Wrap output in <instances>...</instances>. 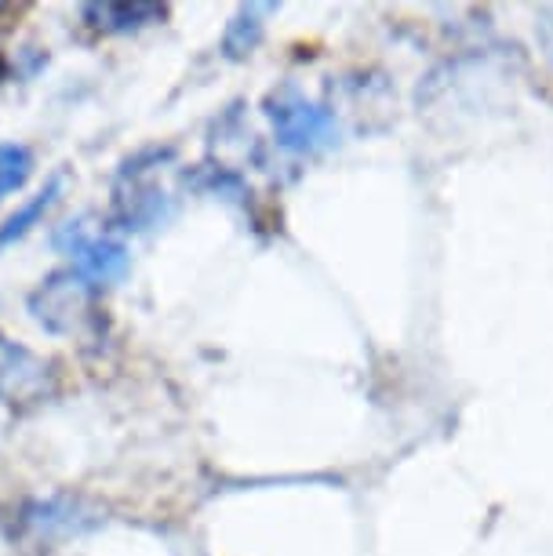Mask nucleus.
Listing matches in <instances>:
<instances>
[{"instance_id": "obj_1", "label": "nucleus", "mask_w": 553, "mask_h": 556, "mask_svg": "<svg viewBox=\"0 0 553 556\" xmlns=\"http://www.w3.org/2000/svg\"><path fill=\"white\" fill-rule=\"evenodd\" d=\"M29 313L51 334H88L96 328V288L80 273L59 269L29 295Z\"/></svg>"}, {"instance_id": "obj_2", "label": "nucleus", "mask_w": 553, "mask_h": 556, "mask_svg": "<svg viewBox=\"0 0 553 556\" xmlns=\"http://www.w3.org/2000/svg\"><path fill=\"white\" fill-rule=\"evenodd\" d=\"M55 244H59V251H66V255L73 258V273H80L91 288L113 285V280H121L131 266L128 248H124L121 240L102 237V233H88L85 223L62 226Z\"/></svg>"}, {"instance_id": "obj_3", "label": "nucleus", "mask_w": 553, "mask_h": 556, "mask_svg": "<svg viewBox=\"0 0 553 556\" xmlns=\"http://www.w3.org/2000/svg\"><path fill=\"white\" fill-rule=\"evenodd\" d=\"M51 393V364L29 353L26 345L0 339V401L34 404Z\"/></svg>"}, {"instance_id": "obj_4", "label": "nucleus", "mask_w": 553, "mask_h": 556, "mask_svg": "<svg viewBox=\"0 0 553 556\" xmlns=\"http://www.w3.org/2000/svg\"><path fill=\"white\" fill-rule=\"evenodd\" d=\"M18 520H23V531L34 542H51V539H59V534H77L80 528H88V513L73 498L29 502Z\"/></svg>"}, {"instance_id": "obj_5", "label": "nucleus", "mask_w": 553, "mask_h": 556, "mask_svg": "<svg viewBox=\"0 0 553 556\" xmlns=\"http://www.w3.org/2000/svg\"><path fill=\"white\" fill-rule=\"evenodd\" d=\"M85 18L91 29L102 34H135V29L164 18L161 4H117V0H102V4H85Z\"/></svg>"}, {"instance_id": "obj_6", "label": "nucleus", "mask_w": 553, "mask_h": 556, "mask_svg": "<svg viewBox=\"0 0 553 556\" xmlns=\"http://www.w3.org/2000/svg\"><path fill=\"white\" fill-rule=\"evenodd\" d=\"M59 193H62V178L55 175L51 182L40 190L34 201H26L23 207H18L15 215H8V223L0 226V248H8V244H15V240H23L29 229H34L40 218H45L51 212V204L59 201Z\"/></svg>"}, {"instance_id": "obj_7", "label": "nucleus", "mask_w": 553, "mask_h": 556, "mask_svg": "<svg viewBox=\"0 0 553 556\" xmlns=\"http://www.w3.org/2000/svg\"><path fill=\"white\" fill-rule=\"evenodd\" d=\"M34 175V153L26 150L23 142H4L0 146V201L8 193L23 190Z\"/></svg>"}]
</instances>
